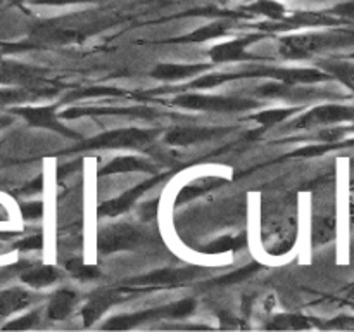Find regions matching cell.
Segmentation results:
<instances>
[{
	"label": "cell",
	"mask_w": 354,
	"mask_h": 332,
	"mask_svg": "<svg viewBox=\"0 0 354 332\" xmlns=\"http://www.w3.org/2000/svg\"><path fill=\"white\" fill-rule=\"evenodd\" d=\"M354 44V33H315L299 35V37L283 38L280 50L286 57H308L313 52L327 50V48L344 47Z\"/></svg>",
	"instance_id": "cell-1"
},
{
	"label": "cell",
	"mask_w": 354,
	"mask_h": 332,
	"mask_svg": "<svg viewBox=\"0 0 354 332\" xmlns=\"http://www.w3.org/2000/svg\"><path fill=\"white\" fill-rule=\"evenodd\" d=\"M176 106L190 107V109L203 111H218V113H227V111H245L258 106V102L242 97H221V95H182L175 99Z\"/></svg>",
	"instance_id": "cell-2"
},
{
	"label": "cell",
	"mask_w": 354,
	"mask_h": 332,
	"mask_svg": "<svg viewBox=\"0 0 354 332\" xmlns=\"http://www.w3.org/2000/svg\"><path fill=\"white\" fill-rule=\"evenodd\" d=\"M156 131L124 128V130L107 131V133L82 142L78 149H104V147H138L152 140Z\"/></svg>",
	"instance_id": "cell-3"
},
{
	"label": "cell",
	"mask_w": 354,
	"mask_h": 332,
	"mask_svg": "<svg viewBox=\"0 0 354 332\" xmlns=\"http://www.w3.org/2000/svg\"><path fill=\"white\" fill-rule=\"evenodd\" d=\"M142 241V234L135 230L130 225H116V227L106 228L99 234V251L114 252L121 249H131Z\"/></svg>",
	"instance_id": "cell-4"
},
{
	"label": "cell",
	"mask_w": 354,
	"mask_h": 332,
	"mask_svg": "<svg viewBox=\"0 0 354 332\" xmlns=\"http://www.w3.org/2000/svg\"><path fill=\"white\" fill-rule=\"evenodd\" d=\"M354 118L353 107L346 106H322L315 107L310 113L301 116L299 120L294 123L296 128H310L317 127V124H330L339 123V121H348Z\"/></svg>",
	"instance_id": "cell-5"
},
{
	"label": "cell",
	"mask_w": 354,
	"mask_h": 332,
	"mask_svg": "<svg viewBox=\"0 0 354 332\" xmlns=\"http://www.w3.org/2000/svg\"><path fill=\"white\" fill-rule=\"evenodd\" d=\"M228 130L225 128H197V127H183L175 128L166 135V142L171 145H190L199 144L214 138L216 135L227 133Z\"/></svg>",
	"instance_id": "cell-6"
},
{
	"label": "cell",
	"mask_w": 354,
	"mask_h": 332,
	"mask_svg": "<svg viewBox=\"0 0 354 332\" xmlns=\"http://www.w3.org/2000/svg\"><path fill=\"white\" fill-rule=\"evenodd\" d=\"M12 113L21 114L24 120L28 121L33 127H44V128H50V130L59 131L62 135H69V137H76L73 131H69L68 128L62 127L54 116V109L52 107H16L12 109Z\"/></svg>",
	"instance_id": "cell-7"
},
{
	"label": "cell",
	"mask_w": 354,
	"mask_h": 332,
	"mask_svg": "<svg viewBox=\"0 0 354 332\" xmlns=\"http://www.w3.org/2000/svg\"><path fill=\"white\" fill-rule=\"evenodd\" d=\"M158 182H159V178L147 180V182L140 183V185H137L135 189L128 190L127 194H123V196L118 197V199L107 201V203L100 204L99 214H102V216H116V214L124 213V211H127L128 208H130L131 204H133L135 201L142 196V194L147 192L149 189H152V187H154Z\"/></svg>",
	"instance_id": "cell-8"
},
{
	"label": "cell",
	"mask_w": 354,
	"mask_h": 332,
	"mask_svg": "<svg viewBox=\"0 0 354 332\" xmlns=\"http://www.w3.org/2000/svg\"><path fill=\"white\" fill-rule=\"evenodd\" d=\"M194 275H196V268H168L152 272L149 275L140 277V279L131 280L130 284H133V286H165V284L185 282V280L192 279Z\"/></svg>",
	"instance_id": "cell-9"
},
{
	"label": "cell",
	"mask_w": 354,
	"mask_h": 332,
	"mask_svg": "<svg viewBox=\"0 0 354 332\" xmlns=\"http://www.w3.org/2000/svg\"><path fill=\"white\" fill-rule=\"evenodd\" d=\"M252 40H258V37H248L241 38V40L227 42V44L216 45V47L211 48V57L214 62H228V61H242V59L251 57L249 54H245V47L249 44H252Z\"/></svg>",
	"instance_id": "cell-10"
},
{
	"label": "cell",
	"mask_w": 354,
	"mask_h": 332,
	"mask_svg": "<svg viewBox=\"0 0 354 332\" xmlns=\"http://www.w3.org/2000/svg\"><path fill=\"white\" fill-rule=\"evenodd\" d=\"M118 299H120V294H118L116 290H100V293H97L95 296L86 303V306L83 308L82 311L83 318H85V324L90 325L92 322H95L97 318H99L111 304L116 303Z\"/></svg>",
	"instance_id": "cell-11"
},
{
	"label": "cell",
	"mask_w": 354,
	"mask_h": 332,
	"mask_svg": "<svg viewBox=\"0 0 354 332\" xmlns=\"http://www.w3.org/2000/svg\"><path fill=\"white\" fill-rule=\"evenodd\" d=\"M161 315H169V306L166 308H158V310H147L140 311V313H131V315H123V317H114L104 325V329H131L135 325L142 324V322L149 320V318L161 317Z\"/></svg>",
	"instance_id": "cell-12"
},
{
	"label": "cell",
	"mask_w": 354,
	"mask_h": 332,
	"mask_svg": "<svg viewBox=\"0 0 354 332\" xmlns=\"http://www.w3.org/2000/svg\"><path fill=\"white\" fill-rule=\"evenodd\" d=\"M30 294L24 293L21 289H7L0 290V315L7 317V315L19 311L30 304Z\"/></svg>",
	"instance_id": "cell-13"
},
{
	"label": "cell",
	"mask_w": 354,
	"mask_h": 332,
	"mask_svg": "<svg viewBox=\"0 0 354 332\" xmlns=\"http://www.w3.org/2000/svg\"><path fill=\"white\" fill-rule=\"evenodd\" d=\"M90 114H130V116H152L151 109H113V107H73L62 113V118H80Z\"/></svg>",
	"instance_id": "cell-14"
},
{
	"label": "cell",
	"mask_w": 354,
	"mask_h": 332,
	"mask_svg": "<svg viewBox=\"0 0 354 332\" xmlns=\"http://www.w3.org/2000/svg\"><path fill=\"white\" fill-rule=\"evenodd\" d=\"M127 172H152V166L147 161L138 158H118L111 161L106 168L99 172L100 176L113 175V173H127Z\"/></svg>",
	"instance_id": "cell-15"
},
{
	"label": "cell",
	"mask_w": 354,
	"mask_h": 332,
	"mask_svg": "<svg viewBox=\"0 0 354 332\" xmlns=\"http://www.w3.org/2000/svg\"><path fill=\"white\" fill-rule=\"evenodd\" d=\"M73 306H75V293L66 289L57 290L48 304V317L54 320H61L66 315L71 313Z\"/></svg>",
	"instance_id": "cell-16"
},
{
	"label": "cell",
	"mask_w": 354,
	"mask_h": 332,
	"mask_svg": "<svg viewBox=\"0 0 354 332\" xmlns=\"http://www.w3.org/2000/svg\"><path fill=\"white\" fill-rule=\"evenodd\" d=\"M206 69L204 66L196 64V66H185V64H161L152 71V76L159 80H180L187 78V76H192L196 73Z\"/></svg>",
	"instance_id": "cell-17"
},
{
	"label": "cell",
	"mask_w": 354,
	"mask_h": 332,
	"mask_svg": "<svg viewBox=\"0 0 354 332\" xmlns=\"http://www.w3.org/2000/svg\"><path fill=\"white\" fill-rule=\"evenodd\" d=\"M245 10L252 14H261V16L277 21L283 19V16H286V7L277 2V0H256L254 3L245 7Z\"/></svg>",
	"instance_id": "cell-18"
},
{
	"label": "cell",
	"mask_w": 354,
	"mask_h": 332,
	"mask_svg": "<svg viewBox=\"0 0 354 332\" xmlns=\"http://www.w3.org/2000/svg\"><path fill=\"white\" fill-rule=\"evenodd\" d=\"M322 68L327 69L328 75L341 80L346 86H349V89L354 92V64H351V62L328 61V62H322Z\"/></svg>",
	"instance_id": "cell-19"
},
{
	"label": "cell",
	"mask_w": 354,
	"mask_h": 332,
	"mask_svg": "<svg viewBox=\"0 0 354 332\" xmlns=\"http://www.w3.org/2000/svg\"><path fill=\"white\" fill-rule=\"evenodd\" d=\"M23 282L30 284L33 287H44L50 286L52 282L57 280V272L52 266H40V268L30 270V272L23 273Z\"/></svg>",
	"instance_id": "cell-20"
},
{
	"label": "cell",
	"mask_w": 354,
	"mask_h": 332,
	"mask_svg": "<svg viewBox=\"0 0 354 332\" xmlns=\"http://www.w3.org/2000/svg\"><path fill=\"white\" fill-rule=\"evenodd\" d=\"M242 246H245V235H237V237L225 235V237L211 242V244L206 248V252H209V255H216V252L237 251V249H241Z\"/></svg>",
	"instance_id": "cell-21"
},
{
	"label": "cell",
	"mask_w": 354,
	"mask_h": 332,
	"mask_svg": "<svg viewBox=\"0 0 354 332\" xmlns=\"http://www.w3.org/2000/svg\"><path fill=\"white\" fill-rule=\"evenodd\" d=\"M225 33L223 24H209V26H203L196 30L194 33L187 35V37L178 38L176 42H206L211 38H218Z\"/></svg>",
	"instance_id": "cell-22"
},
{
	"label": "cell",
	"mask_w": 354,
	"mask_h": 332,
	"mask_svg": "<svg viewBox=\"0 0 354 332\" xmlns=\"http://www.w3.org/2000/svg\"><path fill=\"white\" fill-rule=\"evenodd\" d=\"M335 235V221L332 218H322V220L315 221L313 227V241L317 244L327 242L334 239Z\"/></svg>",
	"instance_id": "cell-23"
},
{
	"label": "cell",
	"mask_w": 354,
	"mask_h": 332,
	"mask_svg": "<svg viewBox=\"0 0 354 332\" xmlns=\"http://www.w3.org/2000/svg\"><path fill=\"white\" fill-rule=\"evenodd\" d=\"M66 268L76 277V279H82V280H90V279H97L99 277V268L92 265H85L83 261L80 259H71V261L66 263Z\"/></svg>",
	"instance_id": "cell-24"
},
{
	"label": "cell",
	"mask_w": 354,
	"mask_h": 332,
	"mask_svg": "<svg viewBox=\"0 0 354 332\" xmlns=\"http://www.w3.org/2000/svg\"><path fill=\"white\" fill-rule=\"evenodd\" d=\"M296 113V109H270V111H263V113L259 114H254L252 116V120L258 121V123L261 124H266V127H270V124H277L280 123V121H283L286 118H289L290 114Z\"/></svg>",
	"instance_id": "cell-25"
},
{
	"label": "cell",
	"mask_w": 354,
	"mask_h": 332,
	"mask_svg": "<svg viewBox=\"0 0 354 332\" xmlns=\"http://www.w3.org/2000/svg\"><path fill=\"white\" fill-rule=\"evenodd\" d=\"M270 329H308L310 322L304 317H294V315H279L272 324Z\"/></svg>",
	"instance_id": "cell-26"
},
{
	"label": "cell",
	"mask_w": 354,
	"mask_h": 332,
	"mask_svg": "<svg viewBox=\"0 0 354 332\" xmlns=\"http://www.w3.org/2000/svg\"><path fill=\"white\" fill-rule=\"evenodd\" d=\"M259 263H251V265H248L245 268H241L237 270V272L234 273H228V275L221 277V279H216L213 284H218V286H223V284H235V282H241V280L244 279H249L251 275H254L256 272H259Z\"/></svg>",
	"instance_id": "cell-27"
},
{
	"label": "cell",
	"mask_w": 354,
	"mask_h": 332,
	"mask_svg": "<svg viewBox=\"0 0 354 332\" xmlns=\"http://www.w3.org/2000/svg\"><path fill=\"white\" fill-rule=\"evenodd\" d=\"M99 95H123V90L111 89V86H90V89L80 90L68 97V100L75 99H86V97H99Z\"/></svg>",
	"instance_id": "cell-28"
},
{
	"label": "cell",
	"mask_w": 354,
	"mask_h": 332,
	"mask_svg": "<svg viewBox=\"0 0 354 332\" xmlns=\"http://www.w3.org/2000/svg\"><path fill=\"white\" fill-rule=\"evenodd\" d=\"M239 78H244V75H242V73H235V75H232V73L230 75H207L204 76V78L196 80V82L192 83V86H196V89H207V86L221 85V83Z\"/></svg>",
	"instance_id": "cell-29"
},
{
	"label": "cell",
	"mask_w": 354,
	"mask_h": 332,
	"mask_svg": "<svg viewBox=\"0 0 354 332\" xmlns=\"http://www.w3.org/2000/svg\"><path fill=\"white\" fill-rule=\"evenodd\" d=\"M196 308V301L194 299H183L175 304H169V317H187L190 315Z\"/></svg>",
	"instance_id": "cell-30"
},
{
	"label": "cell",
	"mask_w": 354,
	"mask_h": 332,
	"mask_svg": "<svg viewBox=\"0 0 354 332\" xmlns=\"http://www.w3.org/2000/svg\"><path fill=\"white\" fill-rule=\"evenodd\" d=\"M37 317H38V311H33V313L26 315V317L23 318H17V320L10 322V324L6 325V329H30L31 325L37 322Z\"/></svg>",
	"instance_id": "cell-31"
},
{
	"label": "cell",
	"mask_w": 354,
	"mask_h": 332,
	"mask_svg": "<svg viewBox=\"0 0 354 332\" xmlns=\"http://www.w3.org/2000/svg\"><path fill=\"white\" fill-rule=\"evenodd\" d=\"M332 12L339 17H346V19L354 21V0L339 3V6H335L334 9H332Z\"/></svg>",
	"instance_id": "cell-32"
},
{
	"label": "cell",
	"mask_w": 354,
	"mask_h": 332,
	"mask_svg": "<svg viewBox=\"0 0 354 332\" xmlns=\"http://www.w3.org/2000/svg\"><path fill=\"white\" fill-rule=\"evenodd\" d=\"M21 213H23L24 218H38L44 214V204L41 203L23 204V208H21Z\"/></svg>",
	"instance_id": "cell-33"
},
{
	"label": "cell",
	"mask_w": 354,
	"mask_h": 332,
	"mask_svg": "<svg viewBox=\"0 0 354 332\" xmlns=\"http://www.w3.org/2000/svg\"><path fill=\"white\" fill-rule=\"evenodd\" d=\"M41 244H44L41 235H31V237H26L24 241H21L17 244V249H21V251H31V249H40Z\"/></svg>",
	"instance_id": "cell-34"
},
{
	"label": "cell",
	"mask_w": 354,
	"mask_h": 332,
	"mask_svg": "<svg viewBox=\"0 0 354 332\" xmlns=\"http://www.w3.org/2000/svg\"><path fill=\"white\" fill-rule=\"evenodd\" d=\"M335 145L330 144H325V145H313V147H306V149H301V151L296 152V156H315V154H324V152L330 151L334 149Z\"/></svg>",
	"instance_id": "cell-35"
},
{
	"label": "cell",
	"mask_w": 354,
	"mask_h": 332,
	"mask_svg": "<svg viewBox=\"0 0 354 332\" xmlns=\"http://www.w3.org/2000/svg\"><path fill=\"white\" fill-rule=\"evenodd\" d=\"M33 3H47V6H68V3H85L93 0H31Z\"/></svg>",
	"instance_id": "cell-36"
},
{
	"label": "cell",
	"mask_w": 354,
	"mask_h": 332,
	"mask_svg": "<svg viewBox=\"0 0 354 332\" xmlns=\"http://www.w3.org/2000/svg\"><path fill=\"white\" fill-rule=\"evenodd\" d=\"M330 327H342V329H354V318L353 317H339L330 324Z\"/></svg>",
	"instance_id": "cell-37"
},
{
	"label": "cell",
	"mask_w": 354,
	"mask_h": 332,
	"mask_svg": "<svg viewBox=\"0 0 354 332\" xmlns=\"http://www.w3.org/2000/svg\"><path fill=\"white\" fill-rule=\"evenodd\" d=\"M156 213H158V201H152V203L144 204V208H142V216L144 218L156 216Z\"/></svg>",
	"instance_id": "cell-38"
},
{
	"label": "cell",
	"mask_w": 354,
	"mask_h": 332,
	"mask_svg": "<svg viewBox=\"0 0 354 332\" xmlns=\"http://www.w3.org/2000/svg\"><path fill=\"white\" fill-rule=\"evenodd\" d=\"M10 118L9 116H0V130H2V128H6L7 124H10Z\"/></svg>",
	"instance_id": "cell-39"
},
{
	"label": "cell",
	"mask_w": 354,
	"mask_h": 332,
	"mask_svg": "<svg viewBox=\"0 0 354 332\" xmlns=\"http://www.w3.org/2000/svg\"><path fill=\"white\" fill-rule=\"evenodd\" d=\"M10 2H12V3H23V2H26V0H10Z\"/></svg>",
	"instance_id": "cell-40"
},
{
	"label": "cell",
	"mask_w": 354,
	"mask_h": 332,
	"mask_svg": "<svg viewBox=\"0 0 354 332\" xmlns=\"http://www.w3.org/2000/svg\"><path fill=\"white\" fill-rule=\"evenodd\" d=\"M351 220L354 221V204L351 206Z\"/></svg>",
	"instance_id": "cell-41"
},
{
	"label": "cell",
	"mask_w": 354,
	"mask_h": 332,
	"mask_svg": "<svg viewBox=\"0 0 354 332\" xmlns=\"http://www.w3.org/2000/svg\"><path fill=\"white\" fill-rule=\"evenodd\" d=\"M353 293H354V287H353Z\"/></svg>",
	"instance_id": "cell-42"
},
{
	"label": "cell",
	"mask_w": 354,
	"mask_h": 332,
	"mask_svg": "<svg viewBox=\"0 0 354 332\" xmlns=\"http://www.w3.org/2000/svg\"><path fill=\"white\" fill-rule=\"evenodd\" d=\"M353 306H354V304H353Z\"/></svg>",
	"instance_id": "cell-43"
}]
</instances>
